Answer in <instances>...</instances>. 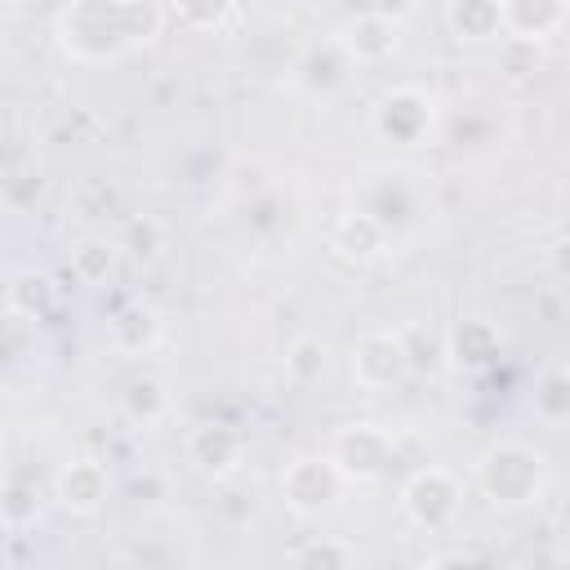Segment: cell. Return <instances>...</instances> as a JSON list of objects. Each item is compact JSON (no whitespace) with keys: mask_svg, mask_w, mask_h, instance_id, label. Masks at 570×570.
Returning <instances> with one entry per match:
<instances>
[{"mask_svg":"<svg viewBox=\"0 0 570 570\" xmlns=\"http://www.w3.org/2000/svg\"><path fill=\"white\" fill-rule=\"evenodd\" d=\"M334 485H338V472H334L330 459H294L289 472H285V481H281V490H285V499H289L294 512L325 508L334 499Z\"/></svg>","mask_w":570,"mask_h":570,"instance_id":"cell-4","label":"cell"},{"mask_svg":"<svg viewBox=\"0 0 570 570\" xmlns=\"http://www.w3.org/2000/svg\"><path fill=\"white\" fill-rule=\"evenodd\" d=\"M227 9H232V0H174V13H178L187 27H196V31L218 27V22L227 18Z\"/></svg>","mask_w":570,"mask_h":570,"instance_id":"cell-15","label":"cell"},{"mask_svg":"<svg viewBox=\"0 0 570 570\" xmlns=\"http://www.w3.org/2000/svg\"><path fill=\"white\" fill-rule=\"evenodd\" d=\"M240 450H245V441H240V432L227 428V423H196L191 436H187L191 463H196L200 472H214V476L232 472V468L240 463Z\"/></svg>","mask_w":570,"mask_h":570,"instance_id":"cell-5","label":"cell"},{"mask_svg":"<svg viewBox=\"0 0 570 570\" xmlns=\"http://www.w3.org/2000/svg\"><path fill=\"white\" fill-rule=\"evenodd\" d=\"M62 31H67V45H80L107 31V53H116L129 45H147L160 31V9L151 0H76Z\"/></svg>","mask_w":570,"mask_h":570,"instance_id":"cell-1","label":"cell"},{"mask_svg":"<svg viewBox=\"0 0 570 570\" xmlns=\"http://www.w3.org/2000/svg\"><path fill=\"white\" fill-rule=\"evenodd\" d=\"M343 45L352 49V58L379 62V58H387V53L396 49V27H392V18L365 13V18H356V22L347 27V40H343Z\"/></svg>","mask_w":570,"mask_h":570,"instance_id":"cell-10","label":"cell"},{"mask_svg":"<svg viewBox=\"0 0 570 570\" xmlns=\"http://www.w3.org/2000/svg\"><path fill=\"white\" fill-rule=\"evenodd\" d=\"M125 405H129V414L134 419H160L165 414V405H169V396H165V387L156 383V379H134L129 383V392H125Z\"/></svg>","mask_w":570,"mask_h":570,"instance_id":"cell-14","label":"cell"},{"mask_svg":"<svg viewBox=\"0 0 570 570\" xmlns=\"http://www.w3.org/2000/svg\"><path fill=\"white\" fill-rule=\"evenodd\" d=\"M289 365H294V374H298V379H312V374H316V370L325 365V347H321L316 338H303V343L294 347Z\"/></svg>","mask_w":570,"mask_h":570,"instance_id":"cell-18","label":"cell"},{"mask_svg":"<svg viewBox=\"0 0 570 570\" xmlns=\"http://www.w3.org/2000/svg\"><path fill=\"white\" fill-rule=\"evenodd\" d=\"M4 298H9V312L27 316V321H40L58 307V285L45 272H18Z\"/></svg>","mask_w":570,"mask_h":570,"instance_id":"cell-9","label":"cell"},{"mask_svg":"<svg viewBox=\"0 0 570 570\" xmlns=\"http://www.w3.org/2000/svg\"><path fill=\"white\" fill-rule=\"evenodd\" d=\"M454 481L441 472V468H428L419 472L410 485H405V508L419 525H441L450 512H454Z\"/></svg>","mask_w":570,"mask_h":570,"instance_id":"cell-6","label":"cell"},{"mask_svg":"<svg viewBox=\"0 0 570 570\" xmlns=\"http://www.w3.org/2000/svg\"><path fill=\"white\" fill-rule=\"evenodd\" d=\"M111 267H116V245L111 240H85L71 254V276L85 281V285H102L111 276Z\"/></svg>","mask_w":570,"mask_h":570,"instance_id":"cell-12","label":"cell"},{"mask_svg":"<svg viewBox=\"0 0 570 570\" xmlns=\"http://www.w3.org/2000/svg\"><path fill=\"white\" fill-rule=\"evenodd\" d=\"M156 334H160V321H156V312L142 307V303H129V307H120V312L111 316V343H116L120 352H142V347L156 343Z\"/></svg>","mask_w":570,"mask_h":570,"instance_id":"cell-11","label":"cell"},{"mask_svg":"<svg viewBox=\"0 0 570 570\" xmlns=\"http://www.w3.org/2000/svg\"><path fill=\"white\" fill-rule=\"evenodd\" d=\"M432 102L423 98V94H414V89H401V94H387L383 98V107H379V129L387 134V138H396V142H414L419 138V129L428 125V111Z\"/></svg>","mask_w":570,"mask_h":570,"instance_id":"cell-8","label":"cell"},{"mask_svg":"<svg viewBox=\"0 0 570 570\" xmlns=\"http://www.w3.org/2000/svg\"><path fill=\"white\" fill-rule=\"evenodd\" d=\"M405 343L392 338V334H365L356 347H352V374L365 383V387H387L405 374Z\"/></svg>","mask_w":570,"mask_h":570,"instance_id":"cell-3","label":"cell"},{"mask_svg":"<svg viewBox=\"0 0 570 570\" xmlns=\"http://www.w3.org/2000/svg\"><path fill=\"white\" fill-rule=\"evenodd\" d=\"M160 240H165V227L156 218H138L125 227V245L134 258H156L160 254Z\"/></svg>","mask_w":570,"mask_h":570,"instance_id":"cell-16","label":"cell"},{"mask_svg":"<svg viewBox=\"0 0 570 570\" xmlns=\"http://www.w3.org/2000/svg\"><path fill=\"white\" fill-rule=\"evenodd\" d=\"M379 240H383V227H379L374 218H365V214L343 218V223H338V236H334V245H338L343 254H352V258H370V254L379 249Z\"/></svg>","mask_w":570,"mask_h":570,"instance_id":"cell-13","label":"cell"},{"mask_svg":"<svg viewBox=\"0 0 570 570\" xmlns=\"http://www.w3.org/2000/svg\"><path fill=\"white\" fill-rule=\"evenodd\" d=\"M356 552L352 548H338V543H312V548H303L294 561L298 566H347Z\"/></svg>","mask_w":570,"mask_h":570,"instance_id":"cell-17","label":"cell"},{"mask_svg":"<svg viewBox=\"0 0 570 570\" xmlns=\"http://www.w3.org/2000/svg\"><path fill=\"white\" fill-rule=\"evenodd\" d=\"M387 459H392V441L379 428H370V423L343 428L334 436V450H330L334 472L347 476V481H374L387 468Z\"/></svg>","mask_w":570,"mask_h":570,"instance_id":"cell-2","label":"cell"},{"mask_svg":"<svg viewBox=\"0 0 570 570\" xmlns=\"http://www.w3.org/2000/svg\"><path fill=\"white\" fill-rule=\"evenodd\" d=\"M107 499V472H102V463H94V459H76L71 468H62V476H58V503L67 508V512H98V503Z\"/></svg>","mask_w":570,"mask_h":570,"instance_id":"cell-7","label":"cell"}]
</instances>
